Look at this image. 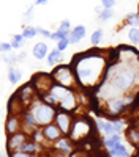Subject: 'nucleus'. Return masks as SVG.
I'll return each instance as SVG.
<instances>
[{
    "instance_id": "c9c22d12",
    "label": "nucleus",
    "mask_w": 139,
    "mask_h": 157,
    "mask_svg": "<svg viewBox=\"0 0 139 157\" xmlns=\"http://www.w3.org/2000/svg\"><path fill=\"white\" fill-rule=\"evenodd\" d=\"M114 126H116V129H117V130H122L123 123H122V121H116V123H114Z\"/></svg>"
},
{
    "instance_id": "6ab92c4d",
    "label": "nucleus",
    "mask_w": 139,
    "mask_h": 157,
    "mask_svg": "<svg viewBox=\"0 0 139 157\" xmlns=\"http://www.w3.org/2000/svg\"><path fill=\"white\" fill-rule=\"evenodd\" d=\"M60 57H62V55H60V50L55 47V49L47 55V61H49L51 66H52V64H55V63H59V61H60Z\"/></svg>"
},
{
    "instance_id": "dca6fc26",
    "label": "nucleus",
    "mask_w": 139,
    "mask_h": 157,
    "mask_svg": "<svg viewBox=\"0 0 139 157\" xmlns=\"http://www.w3.org/2000/svg\"><path fill=\"white\" fill-rule=\"evenodd\" d=\"M19 127V123H18V118L16 116H10L8 118V121H6V130H8V134H14L16 130Z\"/></svg>"
},
{
    "instance_id": "7ed1b4c3",
    "label": "nucleus",
    "mask_w": 139,
    "mask_h": 157,
    "mask_svg": "<svg viewBox=\"0 0 139 157\" xmlns=\"http://www.w3.org/2000/svg\"><path fill=\"white\" fill-rule=\"evenodd\" d=\"M33 116L36 118V121L40 124H49L54 120L55 110H54L52 105H49V104H38L33 109Z\"/></svg>"
},
{
    "instance_id": "4be33fe9",
    "label": "nucleus",
    "mask_w": 139,
    "mask_h": 157,
    "mask_svg": "<svg viewBox=\"0 0 139 157\" xmlns=\"http://www.w3.org/2000/svg\"><path fill=\"white\" fill-rule=\"evenodd\" d=\"M13 39H14V43H13V47H14V49H19L25 41H24V39H25V36L24 35H14V36H13Z\"/></svg>"
},
{
    "instance_id": "f03ea898",
    "label": "nucleus",
    "mask_w": 139,
    "mask_h": 157,
    "mask_svg": "<svg viewBox=\"0 0 139 157\" xmlns=\"http://www.w3.org/2000/svg\"><path fill=\"white\" fill-rule=\"evenodd\" d=\"M90 132H92V126H90L88 118H78V120L73 121V127H71L70 137H71L74 141H79V140H82L84 137L90 135Z\"/></svg>"
},
{
    "instance_id": "4468645a",
    "label": "nucleus",
    "mask_w": 139,
    "mask_h": 157,
    "mask_svg": "<svg viewBox=\"0 0 139 157\" xmlns=\"http://www.w3.org/2000/svg\"><path fill=\"white\" fill-rule=\"evenodd\" d=\"M109 154L111 157H128V152H126V148L122 145V143H119V145L116 148L109 149Z\"/></svg>"
},
{
    "instance_id": "c85d7f7f",
    "label": "nucleus",
    "mask_w": 139,
    "mask_h": 157,
    "mask_svg": "<svg viewBox=\"0 0 139 157\" xmlns=\"http://www.w3.org/2000/svg\"><path fill=\"white\" fill-rule=\"evenodd\" d=\"M59 30L63 32V33H70V22H68V21H63V22L60 24Z\"/></svg>"
},
{
    "instance_id": "2f4dec72",
    "label": "nucleus",
    "mask_w": 139,
    "mask_h": 157,
    "mask_svg": "<svg viewBox=\"0 0 139 157\" xmlns=\"http://www.w3.org/2000/svg\"><path fill=\"white\" fill-rule=\"evenodd\" d=\"M11 47H13V44L3 43V44H2V52H3V54H6V52H10V50H11Z\"/></svg>"
},
{
    "instance_id": "a211bd4d",
    "label": "nucleus",
    "mask_w": 139,
    "mask_h": 157,
    "mask_svg": "<svg viewBox=\"0 0 139 157\" xmlns=\"http://www.w3.org/2000/svg\"><path fill=\"white\" fill-rule=\"evenodd\" d=\"M119 143H120V137H119V135H109V137L104 140V145H106V148H109V149L116 148Z\"/></svg>"
},
{
    "instance_id": "ea45409f",
    "label": "nucleus",
    "mask_w": 139,
    "mask_h": 157,
    "mask_svg": "<svg viewBox=\"0 0 139 157\" xmlns=\"http://www.w3.org/2000/svg\"><path fill=\"white\" fill-rule=\"evenodd\" d=\"M136 157H139V154H137V155H136Z\"/></svg>"
},
{
    "instance_id": "aec40b11",
    "label": "nucleus",
    "mask_w": 139,
    "mask_h": 157,
    "mask_svg": "<svg viewBox=\"0 0 139 157\" xmlns=\"http://www.w3.org/2000/svg\"><path fill=\"white\" fill-rule=\"evenodd\" d=\"M128 38H130V41H131V43L139 44V29L133 27V29L128 32Z\"/></svg>"
},
{
    "instance_id": "473e14b6",
    "label": "nucleus",
    "mask_w": 139,
    "mask_h": 157,
    "mask_svg": "<svg viewBox=\"0 0 139 157\" xmlns=\"http://www.w3.org/2000/svg\"><path fill=\"white\" fill-rule=\"evenodd\" d=\"M36 30H38V33H41L43 36H46V38H51V36H52V35H51L47 30H44V29H40V27H36Z\"/></svg>"
},
{
    "instance_id": "393cba45",
    "label": "nucleus",
    "mask_w": 139,
    "mask_h": 157,
    "mask_svg": "<svg viewBox=\"0 0 139 157\" xmlns=\"http://www.w3.org/2000/svg\"><path fill=\"white\" fill-rule=\"evenodd\" d=\"M68 44H70V39H68V38H63V39H60V41H59L57 49L62 52V50H65V49L68 47Z\"/></svg>"
},
{
    "instance_id": "20e7f679",
    "label": "nucleus",
    "mask_w": 139,
    "mask_h": 157,
    "mask_svg": "<svg viewBox=\"0 0 139 157\" xmlns=\"http://www.w3.org/2000/svg\"><path fill=\"white\" fill-rule=\"evenodd\" d=\"M32 85L33 88L36 90V93H51V90H52V77L46 72H40L33 75V80H32Z\"/></svg>"
},
{
    "instance_id": "f257e3e1",
    "label": "nucleus",
    "mask_w": 139,
    "mask_h": 157,
    "mask_svg": "<svg viewBox=\"0 0 139 157\" xmlns=\"http://www.w3.org/2000/svg\"><path fill=\"white\" fill-rule=\"evenodd\" d=\"M106 60L103 55L96 52H85L73 58V66L76 71V77L85 86H95L100 83L101 75L104 72Z\"/></svg>"
},
{
    "instance_id": "b1692460",
    "label": "nucleus",
    "mask_w": 139,
    "mask_h": 157,
    "mask_svg": "<svg viewBox=\"0 0 139 157\" xmlns=\"http://www.w3.org/2000/svg\"><path fill=\"white\" fill-rule=\"evenodd\" d=\"M55 146H57L59 149H63V151H70V149H71L68 140H59V143H57Z\"/></svg>"
},
{
    "instance_id": "4c0bfd02",
    "label": "nucleus",
    "mask_w": 139,
    "mask_h": 157,
    "mask_svg": "<svg viewBox=\"0 0 139 157\" xmlns=\"http://www.w3.org/2000/svg\"><path fill=\"white\" fill-rule=\"evenodd\" d=\"M81 155V152H74V154H71V157H79Z\"/></svg>"
},
{
    "instance_id": "423d86ee",
    "label": "nucleus",
    "mask_w": 139,
    "mask_h": 157,
    "mask_svg": "<svg viewBox=\"0 0 139 157\" xmlns=\"http://www.w3.org/2000/svg\"><path fill=\"white\" fill-rule=\"evenodd\" d=\"M55 121L62 130V134H68L70 132V124H71V118L67 115V113H57L55 115Z\"/></svg>"
},
{
    "instance_id": "a878e982",
    "label": "nucleus",
    "mask_w": 139,
    "mask_h": 157,
    "mask_svg": "<svg viewBox=\"0 0 139 157\" xmlns=\"http://www.w3.org/2000/svg\"><path fill=\"white\" fill-rule=\"evenodd\" d=\"M114 16V13H112V10H104L103 13H101V16H100V19L101 21H109L111 17Z\"/></svg>"
},
{
    "instance_id": "e433bc0d",
    "label": "nucleus",
    "mask_w": 139,
    "mask_h": 157,
    "mask_svg": "<svg viewBox=\"0 0 139 157\" xmlns=\"http://www.w3.org/2000/svg\"><path fill=\"white\" fill-rule=\"evenodd\" d=\"M49 0H36V5H46Z\"/></svg>"
},
{
    "instance_id": "58836bf2",
    "label": "nucleus",
    "mask_w": 139,
    "mask_h": 157,
    "mask_svg": "<svg viewBox=\"0 0 139 157\" xmlns=\"http://www.w3.org/2000/svg\"><path fill=\"white\" fill-rule=\"evenodd\" d=\"M29 157H36V155H29Z\"/></svg>"
},
{
    "instance_id": "f704fd0d",
    "label": "nucleus",
    "mask_w": 139,
    "mask_h": 157,
    "mask_svg": "<svg viewBox=\"0 0 139 157\" xmlns=\"http://www.w3.org/2000/svg\"><path fill=\"white\" fill-rule=\"evenodd\" d=\"M11 157H29V155L25 154L24 151H21V152H14V154H11Z\"/></svg>"
},
{
    "instance_id": "f3484780",
    "label": "nucleus",
    "mask_w": 139,
    "mask_h": 157,
    "mask_svg": "<svg viewBox=\"0 0 139 157\" xmlns=\"http://www.w3.org/2000/svg\"><path fill=\"white\" fill-rule=\"evenodd\" d=\"M21 77H22V72L19 69H16V68H10L8 69V78H10L11 83H16Z\"/></svg>"
},
{
    "instance_id": "7c9ffc66",
    "label": "nucleus",
    "mask_w": 139,
    "mask_h": 157,
    "mask_svg": "<svg viewBox=\"0 0 139 157\" xmlns=\"http://www.w3.org/2000/svg\"><path fill=\"white\" fill-rule=\"evenodd\" d=\"M67 35L68 33H63V32H57V33H54L52 36H51V39H59V41H60V39H63V38H67Z\"/></svg>"
},
{
    "instance_id": "9b49d317",
    "label": "nucleus",
    "mask_w": 139,
    "mask_h": 157,
    "mask_svg": "<svg viewBox=\"0 0 139 157\" xmlns=\"http://www.w3.org/2000/svg\"><path fill=\"white\" fill-rule=\"evenodd\" d=\"M85 36V27L84 25H78L76 29H73V32L70 33V43H78L79 39H82Z\"/></svg>"
},
{
    "instance_id": "2eb2a0df",
    "label": "nucleus",
    "mask_w": 139,
    "mask_h": 157,
    "mask_svg": "<svg viewBox=\"0 0 139 157\" xmlns=\"http://www.w3.org/2000/svg\"><path fill=\"white\" fill-rule=\"evenodd\" d=\"M122 109H123V101L122 99H112L109 102V113L117 115L119 112H122Z\"/></svg>"
},
{
    "instance_id": "ddd939ff",
    "label": "nucleus",
    "mask_w": 139,
    "mask_h": 157,
    "mask_svg": "<svg viewBox=\"0 0 139 157\" xmlns=\"http://www.w3.org/2000/svg\"><path fill=\"white\" fill-rule=\"evenodd\" d=\"M25 141V135L22 134H16L10 138V143H8V148L10 149H14V148H22V143Z\"/></svg>"
},
{
    "instance_id": "412c9836",
    "label": "nucleus",
    "mask_w": 139,
    "mask_h": 157,
    "mask_svg": "<svg viewBox=\"0 0 139 157\" xmlns=\"http://www.w3.org/2000/svg\"><path fill=\"white\" fill-rule=\"evenodd\" d=\"M128 138L131 140L133 145H139V130H137V129L128 130Z\"/></svg>"
},
{
    "instance_id": "0eeeda50",
    "label": "nucleus",
    "mask_w": 139,
    "mask_h": 157,
    "mask_svg": "<svg viewBox=\"0 0 139 157\" xmlns=\"http://www.w3.org/2000/svg\"><path fill=\"white\" fill-rule=\"evenodd\" d=\"M60 134H62L60 127H55V126H52V124H47V126L43 129V135H44L47 140H55V138H59Z\"/></svg>"
},
{
    "instance_id": "6e6552de",
    "label": "nucleus",
    "mask_w": 139,
    "mask_h": 157,
    "mask_svg": "<svg viewBox=\"0 0 139 157\" xmlns=\"http://www.w3.org/2000/svg\"><path fill=\"white\" fill-rule=\"evenodd\" d=\"M46 55H49L47 54V44L46 43H36L33 46V57L38 60H43V58H46Z\"/></svg>"
},
{
    "instance_id": "1a4fd4ad",
    "label": "nucleus",
    "mask_w": 139,
    "mask_h": 157,
    "mask_svg": "<svg viewBox=\"0 0 139 157\" xmlns=\"http://www.w3.org/2000/svg\"><path fill=\"white\" fill-rule=\"evenodd\" d=\"M68 93H70V90H67L63 85H54L52 90H51V94H52V96L55 98V101H59V102L65 98Z\"/></svg>"
},
{
    "instance_id": "72a5a7b5",
    "label": "nucleus",
    "mask_w": 139,
    "mask_h": 157,
    "mask_svg": "<svg viewBox=\"0 0 139 157\" xmlns=\"http://www.w3.org/2000/svg\"><path fill=\"white\" fill-rule=\"evenodd\" d=\"M35 148H36V146L33 145V143H29V145H27V146H24L22 149H24V151H33Z\"/></svg>"
},
{
    "instance_id": "5701e85b",
    "label": "nucleus",
    "mask_w": 139,
    "mask_h": 157,
    "mask_svg": "<svg viewBox=\"0 0 139 157\" xmlns=\"http://www.w3.org/2000/svg\"><path fill=\"white\" fill-rule=\"evenodd\" d=\"M101 36H103V30H96V32H93V33H92V38H90L92 44L96 46V44L101 41Z\"/></svg>"
},
{
    "instance_id": "bb28decb",
    "label": "nucleus",
    "mask_w": 139,
    "mask_h": 157,
    "mask_svg": "<svg viewBox=\"0 0 139 157\" xmlns=\"http://www.w3.org/2000/svg\"><path fill=\"white\" fill-rule=\"evenodd\" d=\"M36 33H38V30H36V29H32V27H29V29H25V30H24V33H22V35H24L25 38H33Z\"/></svg>"
},
{
    "instance_id": "c756f323",
    "label": "nucleus",
    "mask_w": 139,
    "mask_h": 157,
    "mask_svg": "<svg viewBox=\"0 0 139 157\" xmlns=\"http://www.w3.org/2000/svg\"><path fill=\"white\" fill-rule=\"evenodd\" d=\"M101 3H103L104 10H111L114 6V3H116V0H101Z\"/></svg>"
},
{
    "instance_id": "39448f33",
    "label": "nucleus",
    "mask_w": 139,
    "mask_h": 157,
    "mask_svg": "<svg viewBox=\"0 0 139 157\" xmlns=\"http://www.w3.org/2000/svg\"><path fill=\"white\" fill-rule=\"evenodd\" d=\"M52 77L55 78L60 85H63V86H70L74 82L73 71L68 66H59V68H55L54 72H52Z\"/></svg>"
},
{
    "instance_id": "f8f14e48",
    "label": "nucleus",
    "mask_w": 139,
    "mask_h": 157,
    "mask_svg": "<svg viewBox=\"0 0 139 157\" xmlns=\"http://www.w3.org/2000/svg\"><path fill=\"white\" fill-rule=\"evenodd\" d=\"M74 105H76V98H74V94L70 91V93L60 101V107H62L63 110H71V109H74Z\"/></svg>"
},
{
    "instance_id": "cd10ccee",
    "label": "nucleus",
    "mask_w": 139,
    "mask_h": 157,
    "mask_svg": "<svg viewBox=\"0 0 139 157\" xmlns=\"http://www.w3.org/2000/svg\"><path fill=\"white\" fill-rule=\"evenodd\" d=\"M128 22L133 25V27L137 29V25H139V16H134V14H128Z\"/></svg>"
},
{
    "instance_id": "9d476101",
    "label": "nucleus",
    "mask_w": 139,
    "mask_h": 157,
    "mask_svg": "<svg viewBox=\"0 0 139 157\" xmlns=\"http://www.w3.org/2000/svg\"><path fill=\"white\" fill-rule=\"evenodd\" d=\"M96 124H98L100 130H103L108 137H109V135H116V132H117V129H116V126H114V123H106V121L98 120Z\"/></svg>"
}]
</instances>
